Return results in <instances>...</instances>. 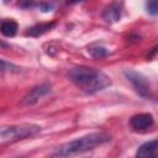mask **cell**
Wrapping results in <instances>:
<instances>
[{"instance_id":"obj_1","label":"cell","mask_w":158,"mask_h":158,"mask_svg":"<svg viewBox=\"0 0 158 158\" xmlns=\"http://www.w3.org/2000/svg\"><path fill=\"white\" fill-rule=\"evenodd\" d=\"M68 77L75 86H78L85 94L89 95L95 94L111 84L110 78L107 75L84 65H79L69 69Z\"/></svg>"},{"instance_id":"obj_2","label":"cell","mask_w":158,"mask_h":158,"mask_svg":"<svg viewBox=\"0 0 158 158\" xmlns=\"http://www.w3.org/2000/svg\"><path fill=\"white\" fill-rule=\"evenodd\" d=\"M111 139V136L105 132H94L89 133L86 136L79 137L77 139H73L70 142L63 143L59 147L54 149L52 153L53 157H70V156H77L88 151L94 149L95 147L104 144Z\"/></svg>"},{"instance_id":"obj_3","label":"cell","mask_w":158,"mask_h":158,"mask_svg":"<svg viewBox=\"0 0 158 158\" xmlns=\"http://www.w3.org/2000/svg\"><path fill=\"white\" fill-rule=\"evenodd\" d=\"M123 73H125V77L127 78V80L132 84L133 89L136 90V93L138 95H141L142 98H148V99L152 98L151 85L141 73H137L132 69H126Z\"/></svg>"},{"instance_id":"obj_4","label":"cell","mask_w":158,"mask_h":158,"mask_svg":"<svg viewBox=\"0 0 158 158\" xmlns=\"http://www.w3.org/2000/svg\"><path fill=\"white\" fill-rule=\"evenodd\" d=\"M49 91H51V85H49V84H47V83L40 84V85L32 88V89L23 96V99L21 100V105H25V106L35 105L42 96H44V95L48 94Z\"/></svg>"},{"instance_id":"obj_5","label":"cell","mask_w":158,"mask_h":158,"mask_svg":"<svg viewBox=\"0 0 158 158\" xmlns=\"http://www.w3.org/2000/svg\"><path fill=\"white\" fill-rule=\"evenodd\" d=\"M154 123V118L151 114L144 112V114H137L135 116L131 117L130 120V126L136 130V131H141V130H146L149 128L151 126H153Z\"/></svg>"},{"instance_id":"obj_6","label":"cell","mask_w":158,"mask_h":158,"mask_svg":"<svg viewBox=\"0 0 158 158\" xmlns=\"http://www.w3.org/2000/svg\"><path fill=\"white\" fill-rule=\"evenodd\" d=\"M121 17V7L117 4H110L109 6L105 7L102 11V19L107 23H115L120 20Z\"/></svg>"},{"instance_id":"obj_7","label":"cell","mask_w":158,"mask_h":158,"mask_svg":"<svg viewBox=\"0 0 158 158\" xmlns=\"http://www.w3.org/2000/svg\"><path fill=\"white\" fill-rule=\"evenodd\" d=\"M157 147H158V142L157 139H152L148 141L143 144H141L136 152V157L138 158H149V157H154L156 152H157Z\"/></svg>"},{"instance_id":"obj_8","label":"cell","mask_w":158,"mask_h":158,"mask_svg":"<svg viewBox=\"0 0 158 158\" xmlns=\"http://www.w3.org/2000/svg\"><path fill=\"white\" fill-rule=\"evenodd\" d=\"M54 26H56V22H54V21H52V22H42V23L33 25L32 27H30V28L26 31V36H30V37H38V36H42L43 33H46V32H48L49 30H52Z\"/></svg>"},{"instance_id":"obj_9","label":"cell","mask_w":158,"mask_h":158,"mask_svg":"<svg viewBox=\"0 0 158 158\" xmlns=\"http://www.w3.org/2000/svg\"><path fill=\"white\" fill-rule=\"evenodd\" d=\"M17 23L12 20H9V21H4L1 25H0V32L5 36V37H14L17 32Z\"/></svg>"},{"instance_id":"obj_10","label":"cell","mask_w":158,"mask_h":158,"mask_svg":"<svg viewBox=\"0 0 158 158\" xmlns=\"http://www.w3.org/2000/svg\"><path fill=\"white\" fill-rule=\"evenodd\" d=\"M88 52L90 53L91 57H94L96 59H101V58H105L107 56V51L102 46H93V47H89Z\"/></svg>"},{"instance_id":"obj_11","label":"cell","mask_w":158,"mask_h":158,"mask_svg":"<svg viewBox=\"0 0 158 158\" xmlns=\"http://www.w3.org/2000/svg\"><path fill=\"white\" fill-rule=\"evenodd\" d=\"M146 9H147V12L148 14L156 16L158 14V4H157V0H147Z\"/></svg>"},{"instance_id":"obj_12","label":"cell","mask_w":158,"mask_h":158,"mask_svg":"<svg viewBox=\"0 0 158 158\" xmlns=\"http://www.w3.org/2000/svg\"><path fill=\"white\" fill-rule=\"evenodd\" d=\"M6 70H19V67L0 58V72H6Z\"/></svg>"},{"instance_id":"obj_13","label":"cell","mask_w":158,"mask_h":158,"mask_svg":"<svg viewBox=\"0 0 158 158\" xmlns=\"http://www.w3.org/2000/svg\"><path fill=\"white\" fill-rule=\"evenodd\" d=\"M17 6L21 9H30L36 6V0H19Z\"/></svg>"},{"instance_id":"obj_14","label":"cell","mask_w":158,"mask_h":158,"mask_svg":"<svg viewBox=\"0 0 158 158\" xmlns=\"http://www.w3.org/2000/svg\"><path fill=\"white\" fill-rule=\"evenodd\" d=\"M38 7H40V10L41 11H43V12H47V11H51L52 9H53V4L52 2H41V4H38Z\"/></svg>"},{"instance_id":"obj_15","label":"cell","mask_w":158,"mask_h":158,"mask_svg":"<svg viewBox=\"0 0 158 158\" xmlns=\"http://www.w3.org/2000/svg\"><path fill=\"white\" fill-rule=\"evenodd\" d=\"M83 0H67V4H74V2H80Z\"/></svg>"}]
</instances>
